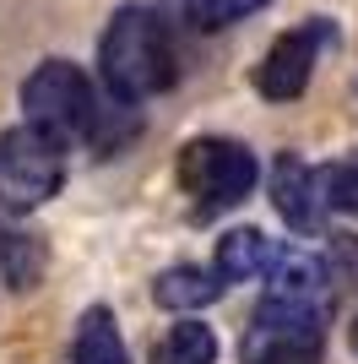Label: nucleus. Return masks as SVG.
<instances>
[{
	"label": "nucleus",
	"instance_id": "9d476101",
	"mask_svg": "<svg viewBox=\"0 0 358 364\" xmlns=\"http://www.w3.org/2000/svg\"><path fill=\"white\" fill-rule=\"evenodd\" d=\"M0 277H6L16 294H28L33 283L44 277V245L33 240L28 228H6V234H0Z\"/></svg>",
	"mask_w": 358,
	"mask_h": 364
},
{
	"label": "nucleus",
	"instance_id": "f03ea898",
	"mask_svg": "<svg viewBox=\"0 0 358 364\" xmlns=\"http://www.w3.org/2000/svg\"><path fill=\"white\" fill-rule=\"evenodd\" d=\"M65 185V136L28 120L0 136V207L33 213Z\"/></svg>",
	"mask_w": 358,
	"mask_h": 364
},
{
	"label": "nucleus",
	"instance_id": "6e6552de",
	"mask_svg": "<svg viewBox=\"0 0 358 364\" xmlns=\"http://www.w3.org/2000/svg\"><path fill=\"white\" fill-rule=\"evenodd\" d=\"M277 267V245L261 234V228H234L223 245H217V277L223 283H250V277L271 272Z\"/></svg>",
	"mask_w": 358,
	"mask_h": 364
},
{
	"label": "nucleus",
	"instance_id": "ddd939ff",
	"mask_svg": "<svg viewBox=\"0 0 358 364\" xmlns=\"http://www.w3.org/2000/svg\"><path fill=\"white\" fill-rule=\"evenodd\" d=\"M212 359H217V337H212V326H201V321L174 326V332L152 348V364H212Z\"/></svg>",
	"mask_w": 358,
	"mask_h": 364
},
{
	"label": "nucleus",
	"instance_id": "39448f33",
	"mask_svg": "<svg viewBox=\"0 0 358 364\" xmlns=\"http://www.w3.org/2000/svg\"><path fill=\"white\" fill-rule=\"evenodd\" d=\"M22 109H28V120L49 125L55 136H92V125H98L92 87L71 60L38 65V71L22 82Z\"/></svg>",
	"mask_w": 358,
	"mask_h": 364
},
{
	"label": "nucleus",
	"instance_id": "f257e3e1",
	"mask_svg": "<svg viewBox=\"0 0 358 364\" xmlns=\"http://www.w3.org/2000/svg\"><path fill=\"white\" fill-rule=\"evenodd\" d=\"M98 71H104V87L114 92L119 104H141L152 92H163L174 82V44H168V28L147 6H125L114 11L104 44H98Z\"/></svg>",
	"mask_w": 358,
	"mask_h": 364
},
{
	"label": "nucleus",
	"instance_id": "f8f14e48",
	"mask_svg": "<svg viewBox=\"0 0 358 364\" xmlns=\"http://www.w3.org/2000/svg\"><path fill=\"white\" fill-rule=\"evenodd\" d=\"M223 289V277L217 272H201V267H174V272L158 277V304L163 310H201V304L212 299V294Z\"/></svg>",
	"mask_w": 358,
	"mask_h": 364
},
{
	"label": "nucleus",
	"instance_id": "9b49d317",
	"mask_svg": "<svg viewBox=\"0 0 358 364\" xmlns=\"http://www.w3.org/2000/svg\"><path fill=\"white\" fill-rule=\"evenodd\" d=\"M71 364H125V343H119L114 316H109L104 304L82 316V326H76V353H71Z\"/></svg>",
	"mask_w": 358,
	"mask_h": 364
},
{
	"label": "nucleus",
	"instance_id": "423d86ee",
	"mask_svg": "<svg viewBox=\"0 0 358 364\" xmlns=\"http://www.w3.org/2000/svg\"><path fill=\"white\" fill-rule=\"evenodd\" d=\"M315 49H320V28H298L283 33L277 44L266 49V60L255 65V87L266 92L271 104H288L310 87V71H315Z\"/></svg>",
	"mask_w": 358,
	"mask_h": 364
},
{
	"label": "nucleus",
	"instance_id": "4468645a",
	"mask_svg": "<svg viewBox=\"0 0 358 364\" xmlns=\"http://www.w3.org/2000/svg\"><path fill=\"white\" fill-rule=\"evenodd\" d=\"M261 6H266V0H185V11H190L195 28H228V22L261 11Z\"/></svg>",
	"mask_w": 358,
	"mask_h": 364
},
{
	"label": "nucleus",
	"instance_id": "7ed1b4c3",
	"mask_svg": "<svg viewBox=\"0 0 358 364\" xmlns=\"http://www.w3.org/2000/svg\"><path fill=\"white\" fill-rule=\"evenodd\" d=\"M326 348V304L261 299L255 326L244 332V364H320Z\"/></svg>",
	"mask_w": 358,
	"mask_h": 364
},
{
	"label": "nucleus",
	"instance_id": "0eeeda50",
	"mask_svg": "<svg viewBox=\"0 0 358 364\" xmlns=\"http://www.w3.org/2000/svg\"><path fill=\"white\" fill-rule=\"evenodd\" d=\"M271 196H277V213H283V223L298 228V234H315V228H320V218H326L320 168H304L298 158H283V164H277Z\"/></svg>",
	"mask_w": 358,
	"mask_h": 364
},
{
	"label": "nucleus",
	"instance_id": "dca6fc26",
	"mask_svg": "<svg viewBox=\"0 0 358 364\" xmlns=\"http://www.w3.org/2000/svg\"><path fill=\"white\" fill-rule=\"evenodd\" d=\"M353 343H358V332H353Z\"/></svg>",
	"mask_w": 358,
	"mask_h": 364
},
{
	"label": "nucleus",
	"instance_id": "1a4fd4ad",
	"mask_svg": "<svg viewBox=\"0 0 358 364\" xmlns=\"http://www.w3.org/2000/svg\"><path fill=\"white\" fill-rule=\"evenodd\" d=\"M271 299H310V304H326V267L315 256H277L271 267Z\"/></svg>",
	"mask_w": 358,
	"mask_h": 364
},
{
	"label": "nucleus",
	"instance_id": "20e7f679",
	"mask_svg": "<svg viewBox=\"0 0 358 364\" xmlns=\"http://www.w3.org/2000/svg\"><path fill=\"white\" fill-rule=\"evenodd\" d=\"M255 180H261L255 152L228 136H201L179 152V185L201 207H234V201H244L255 191Z\"/></svg>",
	"mask_w": 358,
	"mask_h": 364
},
{
	"label": "nucleus",
	"instance_id": "2eb2a0df",
	"mask_svg": "<svg viewBox=\"0 0 358 364\" xmlns=\"http://www.w3.org/2000/svg\"><path fill=\"white\" fill-rule=\"evenodd\" d=\"M320 196H326V207H337V213H353V218H358V164L320 168Z\"/></svg>",
	"mask_w": 358,
	"mask_h": 364
}]
</instances>
